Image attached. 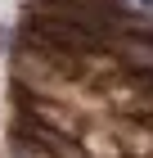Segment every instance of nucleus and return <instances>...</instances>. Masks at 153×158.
I'll return each mask as SVG.
<instances>
[{
	"label": "nucleus",
	"mask_w": 153,
	"mask_h": 158,
	"mask_svg": "<svg viewBox=\"0 0 153 158\" xmlns=\"http://www.w3.org/2000/svg\"><path fill=\"white\" fill-rule=\"evenodd\" d=\"M113 59L122 73H153V36H117Z\"/></svg>",
	"instance_id": "1"
},
{
	"label": "nucleus",
	"mask_w": 153,
	"mask_h": 158,
	"mask_svg": "<svg viewBox=\"0 0 153 158\" xmlns=\"http://www.w3.org/2000/svg\"><path fill=\"white\" fill-rule=\"evenodd\" d=\"M14 50V27H0V54H9Z\"/></svg>",
	"instance_id": "2"
},
{
	"label": "nucleus",
	"mask_w": 153,
	"mask_h": 158,
	"mask_svg": "<svg viewBox=\"0 0 153 158\" xmlns=\"http://www.w3.org/2000/svg\"><path fill=\"white\" fill-rule=\"evenodd\" d=\"M131 5H140V9H149V14H153V0H131Z\"/></svg>",
	"instance_id": "3"
}]
</instances>
